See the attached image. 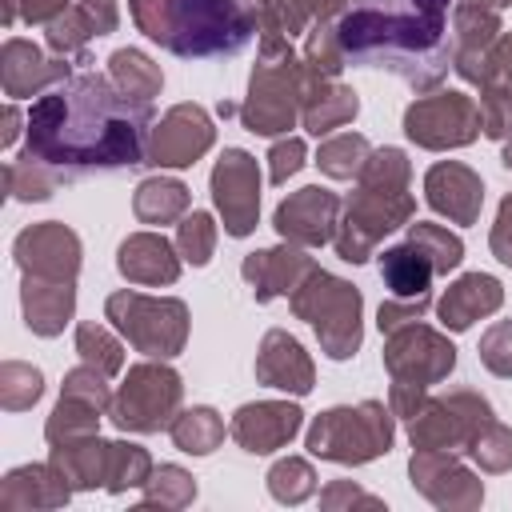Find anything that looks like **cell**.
Masks as SVG:
<instances>
[{
    "mask_svg": "<svg viewBox=\"0 0 512 512\" xmlns=\"http://www.w3.org/2000/svg\"><path fill=\"white\" fill-rule=\"evenodd\" d=\"M352 0H260L252 4V16H256V32L260 36H304L312 24H328V20H340L344 8Z\"/></svg>",
    "mask_w": 512,
    "mask_h": 512,
    "instance_id": "28",
    "label": "cell"
},
{
    "mask_svg": "<svg viewBox=\"0 0 512 512\" xmlns=\"http://www.w3.org/2000/svg\"><path fill=\"white\" fill-rule=\"evenodd\" d=\"M176 252L188 264H196V268H204L212 260V252H216V224H212L208 212H184L180 216V224H176Z\"/></svg>",
    "mask_w": 512,
    "mask_h": 512,
    "instance_id": "47",
    "label": "cell"
},
{
    "mask_svg": "<svg viewBox=\"0 0 512 512\" xmlns=\"http://www.w3.org/2000/svg\"><path fill=\"white\" fill-rule=\"evenodd\" d=\"M500 304H504L500 280L488 276V272H468V276H460V280L448 284V292L440 296L436 312H440V324H444V328L468 332L480 316H492Z\"/></svg>",
    "mask_w": 512,
    "mask_h": 512,
    "instance_id": "27",
    "label": "cell"
},
{
    "mask_svg": "<svg viewBox=\"0 0 512 512\" xmlns=\"http://www.w3.org/2000/svg\"><path fill=\"white\" fill-rule=\"evenodd\" d=\"M216 140L212 116L200 104H172L148 132V164L156 168H188Z\"/></svg>",
    "mask_w": 512,
    "mask_h": 512,
    "instance_id": "15",
    "label": "cell"
},
{
    "mask_svg": "<svg viewBox=\"0 0 512 512\" xmlns=\"http://www.w3.org/2000/svg\"><path fill=\"white\" fill-rule=\"evenodd\" d=\"M244 4H248V8H252V4H260V0H244Z\"/></svg>",
    "mask_w": 512,
    "mask_h": 512,
    "instance_id": "60",
    "label": "cell"
},
{
    "mask_svg": "<svg viewBox=\"0 0 512 512\" xmlns=\"http://www.w3.org/2000/svg\"><path fill=\"white\" fill-rule=\"evenodd\" d=\"M408 244L428 256V264L436 268V276H448L464 260V240L456 232L440 228V224H412L408 228Z\"/></svg>",
    "mask_w": 512,
    "mask_h": 512,
    "instance_id": "42",
    "label": "cell"
},
{
    "mask_svg": "<svg viewBox=\"0 0 512 512\" xmlns=\"http://www.w3.org/2000/svg\"><path fill=\"white\" fill-rule=\"evenodd\" d=\"M392 408L360 400L356 408H328L308 428V452L332 464H368L392 452Z\"/></svg>",
    "mask_w": 512,
    "mask_h": 512,
    "instance_id": "6",
    "label": "cell"
},
{
    "mask_svg": "<svg viewBox=\"0 0 512 512\" xmlns=\"http://www.w3.org/2000/svg\"><path fill=\"white\" fill-rule=\"evenodd\" d=\"M20 304H24V324H28L36 336H60L64 324L72 320V308H76V284L24 276V284H20Z\"/></svg>",
    "mask_w": 512,
    "mask_h": 512,
    "instance_id": "29",
    "label": "cell"
},
{
    "mask_svg": "<svg viewBox=\"0 0 512 512\" xmlns=\"http://www.w3.org/2000/svg\"><path fill=\"white\" fill-rule=\"evenodd\" d=\"M4 188H8L12 200H48L60 188V176L44 160L20 152L16 160L4 164Z\"/></svg>",
    "mask_w": 512,
    "mask_h": 512,
    "instance_id": "37",
    "label": "cell"
},
{
    "mask_svg": "<svg viewBox=\"0 0 512 512\" xmlns=\"http://www.w3.org/2000/svg\"><path fill=\"white\" fill-rule=\"evenodd\" d=\"M180 400H184V380L176 368H168L164 360H140L128 368L124 384L112 392V404H108V420L120 428V432H136V436H148V432H160L172 424V416L180 412Z\"/></svg>",
    "mask_w": 512,
    "mask_h": 512,
    "instance_id": "9",
    "label": "cell"
},
{
    "mask_svg": "<svg viewBox=\"0 0 512 512\" xmlns=\"http://www.w3.org/2000/svg\"><path fill=\"white\" fill-rule=\"evenodd\" d=\"M128 8L148 40L184 60L232 56L256 32L244 0H128Z\"/></svg>",
    "mask_w": 512,
    "mask_h": 512,
    "instance_id": "4",
    "label": "cell"
},
{
    "mask_svg": "<svg viewBox=\"0 0 512 512\" xmlns=\"http://www.w3.org/2000/svg\"><path fill=\"white\" fill-rule=\"evenodd\" d=\"M344 504H364V508H380L384 500L380 496H372V492H364V488H356L352 480H332L324 492H320V508H328V512H336V508H344Z\"/></svg>",
    "mask_w": 512,
    "mask_h": 512,
    "instance_id": "53",
    "label": "cell"
},
{
    "mask_svg": "<svg viewBox=\"0 0 512 512\" xmlns=\"http://www.w3.org/2000/svg\"><path fill=\"white\" fill-rule=\"evenodd\" d=\"M48 32H44V40H48V48L56 52V56H76L80 64H88V40L96 36V28H92V20H88V12L80 8V0L64 12V16H56L52 24H44Z\"/></svg>",
    "mask_w": 512,
    "mask_h": 512,
    "instance_id": "41",
    "label": "cell"
},
{
    "mask_svg": "<svg viewBox=\"0 0 512 512\" xmlns=\"http://www.w3.org/2000/svg\"><path fill=\"white\" fill-rule=\"evenodd\" d=\"M496 420L492 404L472 388H452L448 396H424L420 408L408 416V440L412 448H436V452H468L476 432Z\"/></svg>",
    "mask_w": 512,
    "mask_h": 512,
    "instance_id": "10",
    "label": "cell"
},
{
    "mask_svg": "<svg viewBox=\"0 0 512 512\" xmlns=\"http://www.w3.org/2000/svg\"><path fill=\"white\" fill-rule=\"evenodd\" d=\"M300 60L308 64L312 76L336 80L340 68H344V48H340V40H336V24H312V28L304 32Z\"/></svg>",
    "mask_w": 512,
    "mask_h": 512,
    "instance_id": "45",
    "label": "cell"
},
{
    "mask_svg": "<svg viewBox=\"0 0 512 512\" xmlns=\"http://www.w3.org/2000/svg\"><path fill=\"white\" fill-rule=\"evenodd\" d=\"M16 16H20V0H4V12H0L4 28H12V24H16Z\"/></svg>",
    "mask_w": 512,
    "mask_h": 512,
    "instance_id": "57",
    "label": "cell"
},
{
    "mask_svg": "<svg viewBox=\"0 0 512 512\" xmlns=\"http://www.w3.org/2000/svg\"><path fill=\"white\" fill-rule=\"evenodd\" d=\"M404 132L412 144L428 152H448L464 148L480 136V104L464 92H432L408 104L404 112Z\"/></svg>",
    "mask_w": 512,
    "mask_h": 512,
    "instance_id": "11",
    "label": "cell"
},
{
    "mask_svg": "<svg viewBox=\"0 0 512 512\" xmlns=\"http://www.w3.org/2000/svg\"><path fill=\"white\" fill-rule=\"evenodd\" d=\"M452 0H352L336 20L344 60L384 68L412 92H432L452 68Z\"/></svg>",
    "mask_w": 512,
    "mask_h": 512,
    "instance_id": "2",
    "label": "cell"
},
{
    "mask_svg": "<svg viewBox=\"0 0 512 512\" xmlns=\"http://www.w3.org/2000/svg\"><path fill=\"white\" fill-rule=\"evenodd\" d=\"M152 476V456L140 448V444H124V440H112L108 448V480L104 488L112 496L128 492V488H144V480Z\"/></svg>",
    "mask_w": 512,
    "mask_h": 512,
    "instance_id": "43",
    "label": "cell"
},
{
    "mask_svg": "<svg viewBox=\"0 0 512 512\" xmlns=\"http://www.w3.org/2000/svg\"><path fill=\"white\" fill-rule=\"evenodd\" d=\"M76 352H80L84 364H92V368L104 372L108 380L124 368V344H120L104 324H96V320L76 324Z\"/></svg>",
    "mask_w": 512,
    "mask_h": 512,
    "instance_id": "39",
    "label": "cell"
},
{
    "mask_svg": "<svg viewBox=\"0 0 512 512\" xmlns=\"http://www.w3.org/2000/svg\"><path fill=\"white\" fill-rule=\"evenodd\" d=\"M180 252L160 236V232H132L120 248H116V268L128 284H144V288H160V284H176L180 276Z\"/></svg>",
    "mask_w": 512,
    "mask_h": 512,
    "instance_id": "25",
    "label": "cell"
},
{
    "mask_svg": "<svg viewBox=\"0 0 512 512\" xmlns=\"http://www.w3.org/2000/svg\"><path fill=\"white\" fill-rule=\"evenodd\" d=\"M196 500V480L180 464H160L144 480L140 508H188Z\"/></svg>",
    "mask_w": 512,
    "mask_h": 512,
    "instance_id": "38",
    "label": "cell"
},
{
    "mask_svg": "<svg viewBox=\"0 0 512 512\" xmlns=\"http://www.w3.org/2000/svg\"><path fill=\"white\" fill-rule=\"evenodd\" d=\"M256 380L268 388L292 392V396H308L316 384V368L296 336H288L284 328H272L264 332L260 352H256Z\"/></svg>",
    "mask_w": 512,
    "mask_h": 512,
    "instance_id": "23",
    "label": "cell"
},
{
    "mask_svg": "<svg viewBox=\"0 0 512 512\" xmlns=\"http://www.w3.org/2000/svg\"><path fill=\"white\" fill-rule=\"evenodd\" d=\"M428 304H432V296H412V300H384L380 304V312H376V324H380V332H392V328H400V324H412V320H420L424 312H428Z\"/></svg>",
    "mask_w": 512,
    "mask_h": 512,
    "instance_id": "52",
    "label": "cell"
},
{
    "mask_svg": "<svg viewBox=\"0 0 512 512\" xmlns=\"http://www.w3.org/2000/svg\"><path fill=\"white\" fill-rule=\"evenodd\" d=\"M304 160H308V148H304L300 136L276 140L272 152H268V180H272V184H288V176H296V172L304 168Z\"/></svg>",
    "mask_w": 512,
    "mask_h": 512,
    "instance_id": "51",
    "label": "cell"
},
{
    "mask_svg": "<svg viewBox=\"0 0 512 512\" xmlns=\"http://www.w3.org/2000/svg\"><path fill=\"white\" fill-rule=\"evenodd\" d=\"M108 448H112V440L80 436V440L52 444L48 460L60 468V476L76 492H88V488H104V480H108Z\"/></svg>",
    "mask_w": 512,
    "mask_h": 512,
    "instance_id": "30",
    "label": "cell"
},
{
    "mask_svg": "<svg viewBox=\"0 0 512 512\" xmlns=\"http://www.w3.org/2000/svg\"><path fill=\"white\" fill-rule=\"evenodd\" d=\"M60 396H72V400L96 404V408H104V412H108V404H112V388H108V376H104V372H96L92 364H80V368H72V372L64 376V388H60Z\"/></svg>",
    "mask_w": 512,
    "mask_h": 512,
    "instance_id": "49",
    "label": "cell"
},
{
    "mask_svg": "<svg viewBox=\"0 0 512 512\" xmlns=\"http://www.w3.org/2000/svg\"><path fill=\"white\" fill-rule=\"evenodd\" d=\"M16 136H20V112L8 104V108H4V132H0V144H12Z\"/></svg>",
    "mask_w": 512,
    "mask_h": 512,
    "instance_id": "56",
    "label": "cell"
},
{
    "mask_svg": "<svg viewBox=\"0 0 512 512\" xmlns=\"http://www.w3.org/2000/svg\"><path fill=\"white\" fill-rule=\"evenodd\" d=\"M480 360L488 372L496 376H512V320H496L484 336H480Z\"/></svg>",
    "mask_w": 512,
    "mask_h": 512,
    "instance_id": "50",
    "label": "cell"
},
{
    "mask_svg": "<svg viewBox=\"0 0 512 512\" xmlns=\"http://www.w3.org/2000/svg\"><path fill=\"white\" fill-rule=\"evenodd\" d=\"M500 32H504L500 8H492L484 0H460L452 8V68L468 84H480L488 52L500 40Z\"/></svg>",
    "mask_w": 512,
    "mask_h": 512,
    "instance_id": "18",
    "label": "cell"
},
{
    "mask_svg": "<svg viewBox=\"0 0 512 512\" xmlns=\"http://www.w3.org/2000/svg\"><path fill=\"white\" fill-rule=\"evenodd\" d=\"M324 80L308 72L292 40L284 36H260V60L248 80V96L240 104V120L256 136H280L300 120L304 100Z\"/></svg>",
    "mask_w": 512,
    "mask_h": 512,
    "instance_id": "5",
    "label": "cell"
},
{
    "mask_svg": "<svg viewBox=\"0 0 512 512\" xmlns=\"http://www.w3.org/2000/svg\"><path fill=\"white\" fill-rule=\"evenodd\" d=\"M268 492L280 504H304L316 492V468L304 456H284L268 468Z\"/></svg>",
    "mask_w": 512,
    "mask_h": 512,
    "instance_id": "44",
    "label": "cell"
},
{
    "mask_svg": "<svg viewBox=\"0 0 512 512\" xmlns=\"http://www.w3.org/2000/svg\"><path fill=\"white\" fill-rule=\"evenodd\" d=\"M468 456L484 468V472H508L512 468V428L500 420H488L476 440L468 444Z\"/></svg>",
    "mask_w": 512,
    "mask_h": 512,
    "instance_id": "48",
    "label": "cell"
},
{
    "mask_svg": "<svg viewBox=\"0 0 512 512\" xmlns=\"http://www.w3.org/2000/svg\"><path fill=\"white\" fill-rule=\"evenodd\" d=\"M508 4H512V0H508Z\"/></svg>",
    "mask_w": 512,
    "mask_h": 512,
    "instance_id": "61",
    "label": "cell"
},
{
    "mask_svg": "<svg viewBox=\"0 0 512 512\" xmlns=\"http://www.w3.org/2000/svg\"><path fill=\"white\" fill-rule=\"evenodd\" d=\"M72 76V64L68 56H44L32 40H4L0 48V80H4V92L12 100L20 96H44L48 88L64 84Z\"/></svg>",
    "mask_w": 512,
    "mask_h": 512,
    "instance_id": "20",
    "label": "cell"
},
{
    "mask_svg": "<svg viewBox=\"0 0 512 512\" xmlns=\"http://www.w3.org/2000/svg\"><path fill=\"white\" fill-rule=\"evenodd\" d=\"M304 424V412L288 400H256V404H240L232 424H228V436L252 452V456H268L276 448H284Z\"/></svg>",
    "mask_w": 512,
    "mask_h": 512,
    "instance_id": "19",
    "label": "cell"
},
{
    "mask_svg": "<svg viewBox=\"0 0 512 512\" xmlns=\"http://www.w3.org/2000/svg\"><path fill=\"white\" fill-rule=\"evenodd\" d=\"M152 104L132 100L112 76L80 72L48 88L28 112L24 152L44 160L60 184L92 172L148 164Z\"/></svg>",
    "mask_w": 512,
    "mask_h": 512,
    "instance_id": "1",
    "label": "cell"
},
{
    "mask_svg": "<svg viewBox=\"0 0 512 512\" xmlns=\"http://www.w3.org/2000/svg\"><path fill=\"white\" fill-rule=\"evenodd\" d=\"M288 300H292V312L316 328L320 348H324L332 360L356 356V348H360V340H364V328H360V308H364V300H360V292H356L348 280H340V276L316 268Z\"/></svg>",
    "mask_w": 512,
    "mask_h": 512,
    "instance_id": "7",
    "label": "cell"
},
{
    "mask_svg": "<svg viewBox=\"0 0 512 512\" xmlns=\"http://www.w3.org/2000/svg\"><path fill=\"white\" fill-rule=\"evenodd\" d=\"M476 88H480V132L504 144L512 136V32H500V40L492 44Z\"/></svg>",
    "mask_w": 512,
    "mask_h": 512,
    "instance_id": "24",
    "label": "cell"
},
{
    "mask_svg": "<svg viewBox=\"0 0 512 512\" xmlns=\"http://www.w3.org/2000/svg\"><path fill=\"white\" fill-rule=\"evenodd\" d=\"M76 0H20V16L28 24H52L56 16H64Z\"/></svg>",
    "mask_w": 512,
    "mask_h": 512,
    "instance_id": "55",
    "label": "cell"
},
{
    "mask_svg": "<svg viewBox=\"0 0 512 512\" xmlns=\"http://www.w3.org/2000/svg\"><path fill=\"white\" fill-rule=\"evenodd\" d=\"M384 368H388L392 384L432 388V384H440L456 368V348L436 328L412 320V324H400V328L388 332V340H384Z\"/></svg>",
    "mask_w": 512,
    "mask_h": 512,
    "instance_id": "12",
    "label": "cell"
},
{
    "mask_svg": "<svg viewBox=\"0 0 512 512\" xmlns=\"http://www.w3.org/2000/svg\"><path fill=\"white\" fill-rule=\"evenodd\" d=\"M44 396V376L32 364L20 360H4L0 364V404L4 412H24Z\"/></svg>",
    "mask_w": 512,
    "mask_h": 512,
    "instance_id": "46",
    "label": "cell"
},
{
    "mask_svg": "<svg viewBox=\"0 0 512 512\" xmlns=\"http://www.w3.org/2000/svg\"><path fill=\"white\" fill-rule=\"evenodd\" d=\"M168 436H172V444H176L180 452H188V456H208V452H216L220 440H224V420H220V412L208 408V404L180 408V412L172 416V424H168Z\"/></svg>",
    "mask_w": 512,
    "mask_h": 512,
    "instance_id": "34",
    "label": "cell"
},
{
    "mask_svg": "<svg viewBox=\"0 0 512 512\" xmlns=\"http://www.w3.org/2000/svg\"><path fill=\"white\" fill-rule=\"evenodd\" d=\"M76 488L60 476V468L48 464H24L12 468L0 480V508L4 512H28V508H64Z\"/></svg>",
    "mask_w": 512,
    "mask_h": 512,
    "instance_id": "26",
    "label": "cell"
},
{
    "mask_svg": "<svg viewBox=\"0 0 512 512\" xmlns=\"http://www.w3.org/2000/svg\"><path fill=\"white\" fill-rule=\"evenodd\" d=\"M212 200L224 216L228 236H248L260 216V168L244 148H224L212 168Z\"/></svg>",
    "mask_w": 512,
    "mask_h": 512,
    "instance_id": "14",
    "label": "cell"
},
{
    "mask_svg": "<svg viewBox=\"0 0 512 512\" xmlns=\"http://www.w3.org/2000/svg\"><path fill=\"white\" fill-rule=\"evenodd\" d=\"M340 208L344 200L320 184H308L300 192H292L288 200L276 204V216H272V228L280 232V240L288 244H300V248H320L332 240L336 232V220H340Z\"/></svg>",
    "mask_w": 512,
    "mask_h": 512,
    "instance_id": "17",
    "label": "cell"
},
{
    "mask_svg": "<svg viewBox=\"0 0 512 512\" xmlns=\"http://www.w3.org/2000/svg\"><path fill=\"white\" fill-rule=\"evenodd\" d=\"M108 76L120 92H128L132 100H144V104H152V96H160V88H164L160 64H152L140 48H116L108 56Z\"/></svg>",
    "mask_w": 512,
    "mask_h": 512,
    "instance_id": "35",
    "label": "cell"
},
{
    "mask_svg": "<svg viewBox=\"0 0 512 512\" xmlns=\"http://www.w3.org/2000/svg\"><path fill=\"white\" fill-rule=\"evenodd\" d=\"M244 280L252 284V296L260 304L276 300V296H292L312 272H316V260L300 248V244H280V248H264V252H248L244 264H240Z\"/></svg>",
    "mask_w": 512,
    "mask_h": 512,
    "instance_id": "21",
    "label": "cell"
},
{
    "mask_svg": "<svg viewBox=\"0 0 512 512\" xmlns=\"http://www.w3.org/2000/svg\"><path fill=\"white\" fill-rule=\"evenodd\" d=\"M436 268L428 264V256L420 248H412L408 240L396 248H384L380 256V280L388 284V292L396 300H412V296H428Z\"/></svg>",
    "mask_w": 512,
    "mask_h": 512,
    "instance_id": "31",
    "label": "cell"
},
{
    "mask_svg": "<svg viewBox=\"0 0 512 512\" xmlns=\"http://www.w3.org/2000/svg\"><path fill=\"white\" fill-rule=\"evenodd\" d=\"M368 156H372V144L360 132H336V136H328L320 144L316 164L332 180H352V176H360V168H364Z\"/></svg>",
    "mask_w": 512,
    "mask_h": 512,
    "instance_id": "36",
    "label": "cell"
},
{
    "mask_svg": "<svg viewBox=\"0 0 512 512\" xmlns=\"http://www.w3.org/2000/svg\"><path fill=\"white\" fill-rule=\"evenodd\" d=\"M360 112V100L348 84H336V80H324L300 108V124L312 132V136H332L336 128H344L348 120H356Z\"/></svg>",
    "mask_w": 512,
    "mask_h": 512,
    "instance_id": "32",
    "label": "cell"
},
{
    "mask_svg": "<svg viewBox=\"0 0 512 512\" xmlns=\"http://www.w3.org/2000/svg\"><path fill=\"white\" fill-rule=\"evenodd\" d=\"M12 256H16V264H20L24 276L76 284V272H80V236L72 228H64L60 220H44V224H32V228H24L16 236Z\"/></svg>",
    "mask_w": 512,
    "mask_h": 512,
    "instance_id": "16",
    "label": "cell"
},
{
    "mask_svg": "<svg viewBox=\"0 0 512 512\" xmlns=\"http://www.w3.org/2000/svg\"><path fill=\"white\" fill-rule=\"evenodd\" d=\"M104 316L136 352L152 360H172L184 352L188 308L176 296H144V292L120 288L104 300Z\"/></svg>",
    "mask_w": 512,
    "mask_h": 512,
    "instance_id": "8",
    "label": "cell"
},
{
    "mask_svg": "<svg viewBox=\"0 0 512 512\" xmlns=\"http://www.w3.org/2000/svg\"><path fill=\"white\" fill-rule=\"evenodd\" d=\"M408 176L412 168L400 148H372L356 176V192L344 200L332 232V248L340 260L364 264L388 232L412 220L416 196L408 192Z\"/></svg>",
    "mask_w": 512,
    "mask_h": 512,
    "instance_id": "3",
    "label": "cell"
},
{
    "mask_svg": "<svg viewBox=\"0 0 512 512\" xmlns=\"http://www.w3.org/2000/svg\"><path fill=\"white\" fill-rule=\"evenodd\" d=\"M424 196L452 224H476L484 208V180L460 160H440L424 172Z\"/></svg>",
    "mask_w": 512,
    "mask_h": 512,
    "instance_id": "22",
    "label": "cell"
},
{
    "mask_svg": "<svg viewBox=\"0 0 512 512\" xmlns=\"http://www.w3.org/2000/svg\"><path fill=\"white\" fill-rule=\"evenodd\" d=\"M488 244H492V256L512 268V196L500 200V212H496V224H492V240Z\"/></svg>",
    "mask_w": 512,
    "mask_h": 512,
    "instance_id": "54",
    "label": "cell"
},
{
    "mask_svg": "<svg viewBox=\"0 0 512 512\" xmlns=\"http://www.w3.org/2000/svg\"><path fill=\"white\" fill-rule=\"evenodd\" d=\"M100 412H104V408H96V404H84V400L60 396V404L52 408V416H48V424H44L48 444H64V440L96 436V428H100Z\"/></svg>",
    "mask_w": 512,
    "mask_h": 512,
    "instance_id": "40",
    "label": "cell"
},
{
    "mask_svg": "<svg viewBox=\"0 0 512 512\" xmlns=\"http://www.w3.org/2000/svg\"><path fill=\"white\" fill-rule=\"evenodd\" d=\"M408 476L412 488L436 504V508H452V512H472L484 500V484L480 476L456 456V452H436V448H416L408 460Z\"/></svg>",
    "mask_w": 512,
    "mask_h": 512,
    "instance_id": "13",
    "label": "cell"
},
{
    "mask_svg": "<svg viewBox=\"0 0 512 512\" xmlns=\"http://www.w3.org/2000/svg\"><path fill=\"white\" fill-rule=\"evenodd\" d=\"M504 168H512V136L504 140Z\"/></svg>",
    "mask_w": 512,
    "mask_h": 512,
    "instance_id": "58",
    "label": "cell"
},
{
    "mask_svg": "<svg viewBox=\"0 0 512 512\" xmlns=\"http://www.w3.org/2000/svg\"><path fill=\"white\" fill-rule=\"evenodd\" d=\"M484 4H492V8H500V4H508V0H484Z\"/></svg>",
    "mask_w": 512,
    "mask_h": 512,
    "instance_id": "59",
    "label": "cell"
},
{
    "mask_svg": "<svg viewBox=\"0 0 512 512\" xmlns=\"http://www.w3.org/2000/svg\"><path fill=\"white\" fill-rule=\"evenodd\" d=\"M188 204H192L188 184H180L172 176H148L132 192V212L140 224H172L188 212Z\"/></svg>",
    "mask_w": 512,
    "mask_h": 512,
    "instance_id": "33",
    "label": "cell"
}]
</instances>
